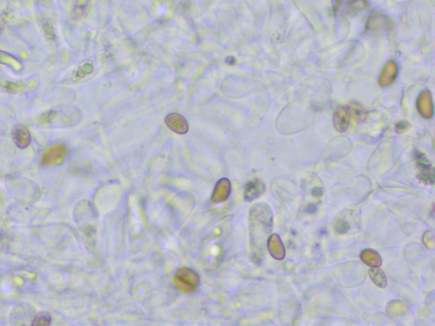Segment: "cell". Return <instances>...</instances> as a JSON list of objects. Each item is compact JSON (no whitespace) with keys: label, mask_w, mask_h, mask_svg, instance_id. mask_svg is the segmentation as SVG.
I'll use <instances>...</instances> for the list:
<instances>
[{"label":"cell","mask_w":435,"mask_h":326,"mask_svg":"<svg viewBox=\"0 0 435 326\" xmlns=\"http://www.w3.org/2000/svg\"><path fill=\"white\" fill-rule=\"evenodd\" d=\"M269 213L270 212L266 210V206L262 204L255 205L250 210V244L252 258L254 262L260 259L261 255L264 253L265 238L271 231V217H267Z\"/></svg>","instance_id":"6da1fadb"},{"label":"cell","mask_w":435,"mask_h":326,"mask_svg":"<svg viewBox=\"0 0 435 326\" xmlns=\"http://www.w3.org/2000/svg\"><path fill=\"white\" fill-rule=\"evenodd\" d=\"M173 281L176 287L184 293L192 292L198 287L201 279L198 273L190 268H179L176 271Z\"/></svg>","instance_id":"7a4b0ae2"},{"label":"cell","mask_w":435,"mask_h":326,"mask_svg":"<svg viewBox=\"0 0 435 326\" xmlns=\"http://www.w3.org/2000/svg\"><path fill=\"white\" fill-rule=\"evenodd\" d=\"M232 193V184L226 178L220 179L215 185L211 201L213 203H221L229 198Z\"/></svg>","instance_id":"3957f363"},{"label":"cell","mask_w":435,"mask_h":326,"mask_svg":"<svg viewBox=\"0 0 435 326\" xmlns=\"http://www.w3.org/2000/svg\"><path fill=\"white\" fill-rule=\"evenodd\" d=\"M165 123L176 134H185L189 130V125L186 119L181 115L177 113H172L167 116L165 118Z\"/></svg>","instance_id":"277c9868"},{"label":"cell","mask_w":435,"mask_h":326,"mask_svg":"<svg viewBox=\"0 0 435 326\" xmlns=\"http://www.w3.org/2000/svg\"><path fill=\"white\" fill-rule=\"evenodd\" d=\"M417 163H418L419 169L421 172V173L419 174V179L426 184H433V181H434L433 170H432V168H431L428 161L424 156H421V155H420L417 157Z\"/></svg>","instance_id":"5b68a950"},{"label":"cell","mask_w":435,"mask_h":326,"mask_svg":"<svg viewBox=\"0 0 435 326\" xmlns=\"http://www.w3.org/2000/svg\"><path fill=\"white\" fill-rule=\"evenodd\" d=\"M66 154H67V148L63 145H58L52 148L43 157L42 164L45 166H50L59 162L64 158Z\"/></svg>","instance_id":"8992f818"},{"label":"cell","mask_w":435,"mask_h":326,"mask_svg":"<svg viewBox=\"0 0 435 326\" xmlns=\"http://www.w3.org/2000/svg\"><path fill=\"white\" fill-rule=\"evenodd\" d=\"M265 190V185L259 179H254L246 184L244 199L247 201H254L258 198Z\"/></svg>","instance_id":"52a82bcc"},{"label":"cell","mask_w":435,"mask_h":326,"mask_svg":"<svg viewBox=\"0 0 435 326\" xmlns=\"http://www.w3.org/2000/svg\"><path fill=\"white\" fill-rule=\"evenodd\" d=\"M418 105H421L419 106V111L421 112V114L423 115V117H432V106L429 92L425 91L421 94L419 97Z\"/></svg>","instance_id":"ba28073f"},{"label":"cell","mask_w":435,"mask_h":326,"mask_svg":"<svg viewBox=\"0 0 435 326\" xmlns=\"http://www.w3.org/2000/svg\"><path fill=\"white\" fill-rule=\"evenodd\" d=\"M14 140L20 148H26L30 143V135L23 126H17L14 130Z\"/></svg>","instance_id":"9c48e42d"},{"label":"cell","mask_w":435,"mask_h":326,"mask_svg":"<svg viewBox=\"0 0 435 326\" xmlns=\"http://www.w3.org/2000/svg\"><path fill=\"white\" fill-rule=\"evenodd\" d=\"M349 121V111L346 108H339L335 115V125L338 131H345Z\"/></svg>","instance_id":"30bf717a"},{"label":"cell","mask_w":435,"mask_h":326,"mask_svg":"<svg viewBox=\"0 0 435 326\" xmlns=\"http://www.w3.org/2000/svg\"><path fill=\"white\" fill-rule=\"evenodd\" d=\"M396 73V65H395V63H393V62H389L388 64H387V66L385 67L384 71H383V73H386L387 75H381V77H380V84L382 86H386V85L390 84L393 82V79L395 78Z\"/></svg>","instance_id":"8fae6325"},{"label":"cell","mask_w":435,"mask_h":326,"mask_svg":"<svg viewBox=\"0 0 435 326\" xmlns=\"http://www.w3.org/2000/svg\"><path fill=\"white\" fill-rule=\"evenodd\" d=\"M369 274L371 276V279L373 280L374 283L377 284L379 287H385L387 284V279L386 276L382 272V270L379 268H371L369 270Z\"/></svg>","instance_id":"7c38bea8"},{"label":"cell","mask_w":435,"mask_h":326,"mask_svg":"<svg viewBox=\"0 0 435 326\" xmlns=\"http://www.w3.org/2000/svg\"><path fill=\"white\" fill-rule=\"evenodd\" d=\"M89 0H77L74 6V14L77 17H82L85 14L89 8Z\"/></svg>","instance_id":"4fadbf2b"},{"label":"cell","mask_w":435,"mask_h":326,"mask_svg":"<svg viewBox=\"0 0 435 326\" xmlns=\"http://www.w3.org/2000/svg\"><path fill=\"white\" fill-rule=\"evenodd\" d=\"M51 323V316L50 314H48L47 312H41V313H39L38 316H37L36 318H34V322H33V324H35V325H39V324H41V325H49Z\"/></svg>","instance_id":"5bb4252c"},{"label":"cell","mask_w":435,"mask_h":326,"mask_svg":"<svg viewBox=\"0 0 435 326\" xmlns=\"http://www.w3.org/2000/svg\"><path fill=\"white\" fill-rule=\"evenodd\" d=\"M336 229L338 233H345L349 229V223H346L345 221L339 220L336 224Z\"/></svg>","instance_id":"9a60e30c"},{"label":"cell","mask_w":435,"mask_h":326,"mask_svg":"<svg viewBox=\"0 0 435 326\" xmlns=\"http://www.w3.org/2000/svg\"><path fill=\"white\" fill-rule=\"evenodd\" d=\"M323 194V191L321 190V188H319V187H316L312 191V195L315 197H320Z\"/></svg>","instance_id":"2e32d148"},{"label":"cell","mask_w":435,"mask_h":326,"mask_svg":"<svg viewBox=\"0 0 435 326\" xmlns=\"http://www.w3.org/2000/svg\"><path fill=\"white\" fill-rule=\"evenodd\" d=\"M308 212H310V213H312V212H315L316 211V206L315 205H310V206H308Z\"/></svg>","instance_id":"e0dca14e"}]
</instances>
